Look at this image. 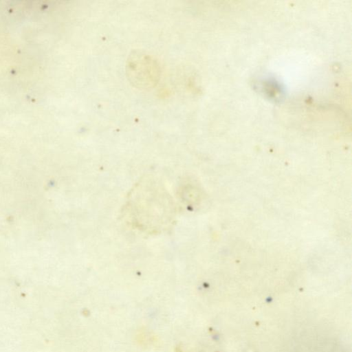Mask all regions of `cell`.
I'll return each instance as SVG.
<instances>
[{"instance_id": "6da1fadb", "label": "cell", "mask_w": 352, "mask_h": 352, "mask_svg": "<svg viewBox=\"0 0 352 352\" xmlns=\"http://www.w3.org/2000/svg\"><path fill=\"white\" fill-rule=\"evenodd\" d=\"M126 74L129 81L135 87L149 89L157 84L161 69L158 61L151 55L135 50L129 55Z\"/></svg>"}]
</instances>
